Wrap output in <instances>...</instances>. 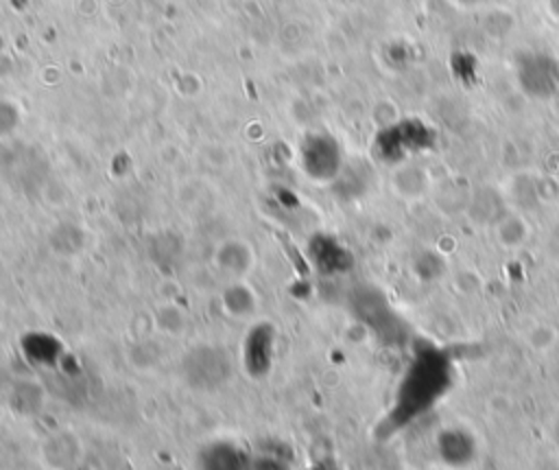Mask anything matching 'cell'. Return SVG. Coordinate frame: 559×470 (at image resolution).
<instances>
[{
    "label": "cell",
    "instance_id": "cell-4",
    "mask_svg": "<svg viewBox=\"0 0 559 470\" xmlns=\"http://www.w3.org/2000/svg\"><path fill=\"white\" fill-rule=\"evenodd\" d=\"M273 343H275V334L269 324H255L247 332L245 345H242V365L251 376L262 378L271 369L273 348H275Z\"/></svg>",
    "mask_w": 559,
    "mask_h": 470
},
{
    "label": "cell",
    "instance_id": "cell-3",
    "mask_svg": "<svg viewBox=\"0 0 559 470\" xmlns=\"http://www.w3.org/2000/svg\"><path fill=\"white\" fill-rule=\"evenodd\" d=\"M251 453L231 439H214L197 453V470H249Z\"/></svg>",
    "mask_w": 559,
    "mask_h": 470
},
{
    "label": "cell",
    "instance_id": "cell-6",
    "mask_svg": "<svg viewBox=\"0 0 559 470\" xmlns=\"http://www.w3.org/2000/svg\"><path fill=\"white\" fill-rule=\"evenodd\" d=\"M223 304H225V310L236 315V317H242V315H249L251 308L255 306V297L251 295V291L242 284H231L227 289V293L223 295Z\"/></svg>",
    "mask_w": 559,
    "mask_h": 470
},
{
    "label": "cell",
    "instance_id": "cell-8",
    "mask_svg": "<svg viewBox=\"0 0 559 470\" xmlns=\"http://www.w3.org/2000/svg\"><path fill=\"white\" fill-rule=\"evenodd\" d=\"M310 470H338L334 463H328V461H321V463H317V466H312Z\"/></svg>",
    "mask_w": 559,
    "mask_h": 470
},
{
    "label": "cell",
    "instance_id": "cell-2",
    "mask_svg": "<svg viewBox=\"0 0 559 470\" xmlns=\"http://www.w3.org/2000/svg\"><path fill=\"white\" fill-rule=\"evenodd\" d=\"M231 356L221 345H197L181 359V376L183 380L199 389L212 391L223 387L231 376Z\"/></svg>",
    "mask_w": 559,
    "mask_h": 470
},
{
    "label": "cell",
    "instance_id": "cell-11",
    "mask_svg": "<svg viewBox=\"0 0 559 470\" xmlns=\"http://www.w3.org/2000/svg\"><path fill=\"white\" fill-rule=\"evenodd\" d=\"M557 444H559V428H557Z\"/></svg>",
    "mask_w": 559,
    "mask_h": 470
},
{
    "label": "cell",
    "instance_id": "cell-1",
    "mask_svg": "<svg viewBox=\"0 0 559 470\" xmlns=\"http://www.w3.org/2000/svg\"><path fill=\"white\" fill-rule=\"evenodd\" d=\"M450 376V365L441 354L428 352L417 356L397 391V407L393 411L397 422L404 424L430 409L448 389Z\"/></svg>",
    "mask_w": 559,
    "mask_h": 470
},
{
    "label": "cell",
    "instance_id": "cell-10",
    "mask_svg": "<svg viewBox=\"0 0 559 470\" xmlns=\"http://www.w3.org/2000/svg\"><path fill=\"white\" fill-rule=\"evenodd\" d=\"M456 2H461V4H478L483 0H456Z\"/></svg>",
    "mask_w": 559,
    "mask_h": 470
},
{
    "label": "cell",
    "instance_id": "cell-9",
    "mask_svg": "<svg viewBox=\"0 0 559 470\" xmlns=\"http://www.w3.org/2000/svg\"><path fill=\"white\" fill-rule=\"evenodd\" d=\"M550 11L555 17H559V0H550Z\"/></svg>",
    "mask_w": 559,
    "mask_h": 470
},
{
    "label": "cell",
    "instance_id": "cell-5",
    "mask_svg": "<svg viewBox=\"0 0 559 470\" xmlns=\"http://www.w3.org/2000/svg\"><path fill=\"white\" fill-rule=\"evenodd\" d=\"M518 77H520L522 87L531 96H548L555 92V72H552L550 63L542 57L522 59Z\"/></svg>",
    "mask_w": 559,
    "mask_h": 470
},
{
    "label": "cell",
    "instance_id": "cell-7",
    "mask_svg": "<svg viewBox=\"0 0 559 470\" xmlns=\"http://www.w3.org/2000/svg\"><path fill=\"white\" fill-rule=\"evenodd\" d=\"M249 470H290V461L275 446H264L251 453Z\"/></svg>",
    "mask_w": 559,
    "mask_h": 470
}]
</instances>
